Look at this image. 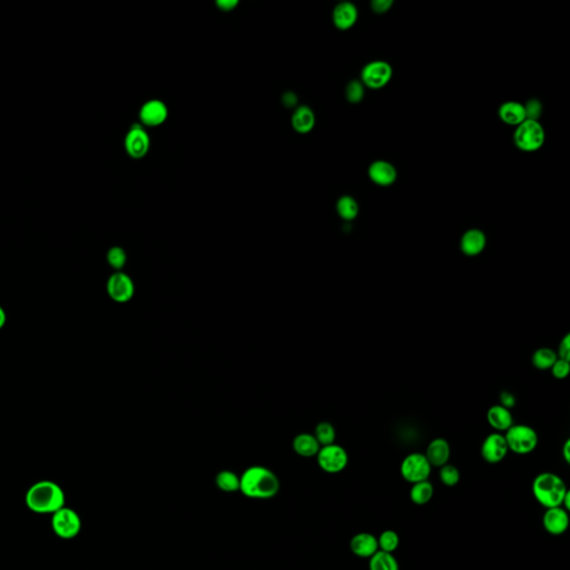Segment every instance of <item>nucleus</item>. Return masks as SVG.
<instances>
[{
    "instance_id": "nucleus-24",
    "label": "nucleus",
    "mask_w": 570,
    "mask_h": 570,
    "mask_svg": "<svg viewBox=\"0 0 570 570\" xmlns=\"http://www.w3.org/2000/svg\"><path fill=\"white\" fill-rule=\"evenodd\" d=\"M434 493V486L430 481H420L417 484L412 485L411 490H410V499L414 504L423 506L431 500Z\"/></svg>"
},
{
    "instance_id": "nucleus-30",
    "label": "nucleus",
    "mask_w": 570,
    "mask_h": 570,
    "mask_svg": "<svg viewBox=\"0 0 570 570\" xmlns=\"http://www.w3.org/2000/svg\"><path fill=\"white\" fill-rule=\"evenodd\" d=\"M400 544L399 535H398L394 530H385L378 538V544H379V550H383L385 553H392L398 549Z\"/></svg>"
},
{
    "instance_id": "nucleus-40",
    "label": "nucleus",
    "mask_w": 570,
    "mask_h": 570,
    "mask_svg": "<svg viewBox=\"0 0 570 570\" xmlns=\"http://www.w3.org/2000/svg\"><path fill=\"white\" fill-rule=\"evenodd\" d=\"M282 103L287 108H292L298 104V96L293 92H287L282 96Z\"/></svg>"
},
{
    "instance_id": "nucleus-37",
    "label": "nucleus",
    "mask_w": 570,
    "mask_h": 570,
    "mask_svg": "<svg viewBox=\"0 0 570 570\" xmlns=\"http://www.w3.org/2000/svg\"><path fill=\"white\" fill-rule=\"evenodd\" d=\"M392 5H394L392 0H374L371 3V8L376 14H383V12H388Z\"/></svg>"
},
{
    "instance_id": "nucleus-31",
    "label": "nucleus",
    "mask_w": 570,
    "mask_h": 570,
    "mask_svg": "<svg viewBox=\"0 0 570 570\" xmlns=\"http://www.w3.org/2000/svg\"><path fill=\"white\" fill-rule=\"evenodd\" d=\"M108 262L110 267H113L117 272H121V269L126 265L128 262V255L125 252L124 249L119 247V246H114L108 252Z\"/></svg>"
},
{
    "instance_id": "nucleus-1",
    "label": "nucleus",
    "mask_w": 570,
    "mask_h": 570,
    "mask_svg": "<svg viewBox=\"0 0 570 570\" xmlns=\"http://www.w3.org/2000/svg\"><path fill=\"white\" fill-rule=\"evenodd\" d=\"M240 491L253 499L273 498L280 490V480L265 467H250L240 477Z\"/></svg>"
},
{
    "instance_id": "nucleus-11",
    "label": "nucleus",
    "mask_w": 570,
    "mask_h": 570,
    "mask_svg": "<svg viewBox=\"0 0 570 570\" xmlns=\"http://www.w3.org/2000/svg\"><path fill=\"white\" fill-rule=\"evenodd\" d=\"M151 139L142 124H134L125 137V150L133 159H142L150 151Z\"/></svg>"
},
{
    "instance_id": "nucleus-16",
    "label": "nucleus",
    "mask_w": 570,
    "mask_h": 570,
    "mask_svg": "<svg viewBox=\"0 0 570 570\" xmlns=\"http://www.w3.org/2000/svg\"><path fill=\"white\" fill-rule=\"evenodd\" d=\"M369 177L376 185L390 186L397 180V171L392 164L385 161H376L369 167Z\"/></svg>"
},
{
    "instance_id": "nucleus-3",
    "label": "nucleus",
    "mask_w": 570,
    "mask_h": 570,
    "mask_svg": "<svg viewBox=\"0 0 570 570\" xmlns=\"http://www.w3.org/2000/svg\"><path fill=\"white\" fill-rule=\"evenodd\" d=\"M531 490L536 500L547 509L562 507L564 496L569 491L562 478L553 472L539 474L533 479Z\"/></svg>"
},
{
    "instance_id": "nucleus-13",
    "label": "nucleus",
    "mask_w": 570,
    "mask_h": 570,
    "mask_svg": "<svg viewBox=\"0 0 570 570\" xmlns=\"http://www.w3.org/2000/svg\"><path fill=\"white\" fill-rule=\"evenodd\" d=\"M168 108L165 103L159 99L146 101L139 110V119L143 126L156 128L167 119Z\"/></svg>"
},
{
    "instance_id": "nucleus-22",
    "label": "nucleus",
    "mask_w": 570,
    "mask_h": 570,
    "mask_svg": "<svg viewBox=\"0 0 570 570\" xmlns=\"http://www.w3.org/2000/svg\"><path fill=\"white\" fill-rule=\"evenodd\" d=\"M499 117L506 124L518 126L526 121L524 105L517 101H507L499 108Z\"/></svg>"
},
{
    "instance_id": "nucleus-25",
    "label": "nucleus",
    "mask_w": 570,
    "mask_h": 570,
    "mask_svg": "<svg viewBox=\"0 0 570 570\" xmlns=\"http://www.w3.org/2000/svg\"><path fill=\"white\" fill-rule=\"evenodd\" d=\"M369 570H399V564L392 553L379 550L371 557Z\"/></svg>"
},
{
    "instance_id": "nucleus-35",
    "label": "nucleus",
    "mask_w": 570,
    "mask_h": 570,
    "mask_svg": "<svg viewBox=\"0 0 570 570\" xmlns=\"http://www.w3.org/2000/svg\"><path fill=\"white\" fill-rule=\"evenodd\" d=\"M551 374L558 380L566 379L570 371V361L569 360L560 359L558 358L557 361L553 363L551 367Z\"/></svg>"
},
{
    "instance_id": "nucleus-27",
    "label": "nucleus",
    "mask_w": 570,
    "mask_h": 570,
    "mask_svg": "<svg viewBox=\"0 0 570 570\" xmlns=\"http://www.w3.org/2000/svg\"><path fill=\"white\" fill-rule=\"evenodd\" d=\"M336 211L345 221H352L359 214V205L354 197L342 196L336 203Z\"/></svg>"
},
{
    "instance_id": "nucleus-6",
    "label": "nucleus",
    "mask_w": 570,
    "mask_h": 570,
    "mask_svg": "<svg viewBox=\"0 0 570 570\" xmlns=\"http://www.w3.org/2000/svg\"><path fill=\"white\" fill-rule=\"evenodd\" d=\"M52 528L59 538H75L76 536L81 533V517L72 508L63 507L52 513Z\"/></svg>"
},
{
    "instance_id": "nucleus-42",
    "label": "nucleus",
    "mask_w": 570,
    "mask_h": 570,
    "mask_svg": "<svg viewBox=\"0 0 570 570\" xmlns=\"http://www.w3.org/2000/svg\"><path fill=\"white\" fill-rule=\"evenodd\" d=\"M7 322V314L3 307H0V330L5 327Z\"/></svg>"
},
{
    "instance_id": "nucleus-41",
    "label": "nucleus",
    "mask_w": 570,
    "mask_h": 570,
    "mask_svg": "<svg viewBox=\"0 0 570 570\" xmlns=\"http://www.w3.org/2000/svg\"><path fill=\"white\" fill-rule=\"evenodd\" d=\"M570 440L566 441L564 442V447H562V457H564V461L566 462H570Z\"/></svg>"
},
{
    "instance_id": "nucleus-7",
    "label": "nucleus",
    "mask_w": 570,
    "mask_h": 570,
    "mask_svg": "<svg viewBox=\"0 0 570 570\" xmlns=\"http://www.w3.org/2000/svg\"><path fill=\"white\" fill-rule=\"evenodd\" d=\"M432 467L429 463L425 454L414 452L403 459L400 467L401 476L410 484H417L420 481L428 480L431 475Z\"/></svg>"
},
{
    "instance_id": "nucleus-29",
    "label": "nucleus",
    "mask_w": 570,
    "mask_h": 570,
    "mask_svg": "<svg viewBox=\"0 0 570 570\" xmlns=\"http://www.w3.org/2000/svg\"><path fill=\"white\" fill-rule=\"evenodd\" d=\"M314 437L320 443V446H329V445H332L336 441V429L330 423L323 421V423H318V426L316 427Z\"/></svg>"
},
{
    "instance_id": "nucleus-33",
    "label": "nucleus",
    "mask_w": 570,
    "mask_h": 570,
    "mask_svg": "<svg viewBox=\"0 0 570 570\" xmlns=\"http://www.w3.org/2000/svg\"><path fill=\"white\" fill-rule=\"evenodd\" d=\"M345 96H347V101L352 104L360 103L365 97V86L361 81H356V79L351 81L345 90Z\"/></svg>"
},
{
    "instance_id": "nucleus-8",
    "label": "nucleus",
    "mask_w": 570,
    "mask_h": 570,
    "mask_svg": "<svg viewBox=\"0 0 570 570\" xmlns=\"http://www.w3.org/2000/svg\"><path fill=\"white\" fill-rule=\"evenodd\" d=\"M318 466L327 474H339L347 468L349 455L343 447L332 443L321 447L316 455Z\"/></svg>"
},
{
    "instance_id": "nucleus-34",
    "label": "nucleus",
    "mask_w": 570,
    "mask_h": 570,
    "mask_svg": "<svg viewBox=\"0 0 570 570\" xmlns=\"http://www.w3.org/2000/svg\"><path fill=\"white\" fill-rule=\"evenodd\" d=\"M525 113H526V119L530 121H537L538 122L539 117L542 113V105L538 99H530L524 105Z\"/></svg>"
},
{
    "instance_id": "nucleus-17",
    "label": "nucleus",
    "mask_w": 570,
    "mask_h": 570,
    "mask_svg": "<svg viewBox=\"0 0 570 570\" xmlns=\"http://www.w3.org/2000/svg\"><path fill=\"white\" fill-rule=\"evenodd\" d=\"M486 245V235L481 230H468L460 240L461 252L467 256H477L481 254L484 252Z\"/></svg>"
},
{
    "instance_id": "nucleus-20",
    "label": "nucleus",
    "mask_w": 570,
    "mask_h": 570,
    "mask_svg": "<svg viewBox=\"0 0 570 570\" xmlns=\"http://www.w3.org/2000/svg\"><path fill=\"white\" fill-rule=\"evenodd\" d=\"M487 421L497 432H506L513 425V417L509 409L501 405L490 407L487 411Z\"/></svg>"
},
{
    "instance_id": "nucleus-21",
    "label": "nucleus",
    "mask_w": 570,
    "mask_h": 570,
    "mask_svg": "<svg viewBox=\"0 0 570 570\" xmlns=\"http://www.w3.org/2000/svg\"><path fill=\"white\" fill-rule=\"evenodd\" d=\"M291 123L298 134L310 133L316 125V115L309 106H298L293 113Z\"/></svg>"
},
{
    "instance_id": "nucleus-15",
    "label": "nucleus",
    "mask_w": 570,
    "mask_h": 570,
    "mask_svg": "<svg viewBox=\"0 0 570 570\" xmlns=\"http://www.w3.org/2000/svg\"><path fill=\"white\" fill-rule=\"evenodd\" d=\"M350 548L356 556L371 558L376 551H379L378 538L370 533H356L351 539Z\"/></svg>"
},
{
    "instance_id": "nucleus-19",
    "label": "nucleus",
    "mask_w": 570,
    "mask_h": 570,
    "mask_svg": "<svg viewBox=\"0 0 570 570\" xmlns=\"http://www.w3.org/2000/svg\"><path fill=\"white\" fill-rule=\"evenodd\" d=\"M358 16L359 12L354 3L343 1L333 10V23L340 30H347L354 26V23L358 21Z\"/></svg>"
},
{
    "instance_id": "nucleus-28",
    "label": "nucleus",
    "mask_w": 570,
    "mask_h": 570,
    "mask_svg": "<svg viewBox=\"0 0 570 570\" xmlns=\"http://www.w3.org/2000/svg\"><path fill=\"white\" fill-rule=\"evenodd\" d=\"M216 486L224 492H235L240 490V477L233 471L224 470L216 476Z\"/></svg>"
},
{
    "instance_id": "nucleus-39",
    "label": "nucleus",
    "mask_w": 570,
    "mask_h": 570,
    "mask_svg": "<svg viewBox=\"0 0 570 570\" xmlns=\"http://www.w3.org/2000/svg\"><path fill=\"white\" fill-rule=\"evenodd\" d=\"M238 0H217L216 6L218 7L222 12H232L238 7Z\"/></svg>"
},
{
    "instance_id": "nucleus-2",
    "label": "nucleus",
    "mask_w": 570,
    "mask_h": 570,
    "mask_svg": "<svg viewBox=\"0 0 570 570\" xmlns=\"http://www.w3.org/2000/svg\"><path fill=\"white\" fill-rule=\"evenodd\" d=\"M27 507L36 513H54L65 507V492L54 481L41 480L27 490Z\"/></svg>"
},
{
    "instance_id": "nucleus-5",
    "label": "nucleus",
    "mask_w": 570,
    "mask_h": 570,
    "mask_svg": "<svg viewBox=\"0 0 570 570\" xmlns=\"http://www.w3.org/2000/svg\"><path fill=\"white\" fill-rule=\"evenodd\" d=\"M544 130L540 123L526 119L517 126L513 142L521 151L536 152L544 145Z\"/></svg>"
},
{
    "instance_id": "nucleus-14",
    "label": "nucleus",
    "mask_w": 570,
    "mask_h": 570,
    "mask_svg": "<svg viewBox=\"0 0 570 570\" xmlns=\"http://www.w3.org/2000/svg\"><path fill=\"white\" fill-rule=\"evenodd\" d=\"M542 525L548 533L560 536L566 533L569 527V516L568 511L562 507L548 508L542 518Z\"/></svg>"
},
{
    "instance_id": "nucleus-9",
    "label": "nucleus",
    "mask_w": 570,
    "mask_h": 570,
    "mask_svg": "<svg viewBox=\"0 0 570 570\" xmlns=\"http://www.w3.org/2000/svg\"><path fill=\"white\" fill-rule=\"evenodd\" d=\"M392 79V67L383 61H371L362 70V84L371 90H380Z\"/></svg>"
},
{
    "instance_id": "nucleus-23",
    "label": "nucleus",
    "mask_w": 570,
    "mask_h": 570,
    "mask_svg": "<svg viewBox=\"0 0 570 570\" xmlns=\"http://www.w3.org/2000/svg\"><path fill=\"white\" fill-rule=\"evenodd\" d=\"M293 449L298 456L303 458L316 457L321 446L314 434H300L293 440Z\"/></svg>"
},
{
    "instance_id": "nucleus-32",
    "label": "nucleus",
    "mask_w": 570,
    "mask_h": 570,
    "mask_svg": "<svg viewBox=\"0 0 570 570\" xmlns=\"http://www.w3.org/2000/svg\"><path fill=\"white\" fill-rule=\"evenodd\" d=\"M439 477H440L441 482L445 486L455 487L460 481V471L458 470L457 467L447 463L445 466L441 467Z\"/></svg>"
},
{
    "instance_id": "nucleus-38",
    "label": "nucleus",
    "mask_w": 570,
    "mask_h": 570,
    "mask_svg": "<svg viewBox=\"0 0 570 570\" xmlns=\"http://www.w3.org/2000/svg\"><path fill=\"white\" fill-rule=\"evenodd\" d=\"M516 403H517V400H516L515 396H513L510 391H502L500 394V405L505 408L507 409H511L515 407Z\"/></svg>"
},
{
    "instance_id": "nucleus-26",
    "label": "nucleus",
    "mask_w": 570,
    "mask_h": 570,
    "mask_svg": "<svg viewBox=\"0 0 570 570\" xmlns=\"http://www.w3.org/2000/svg\"><path fill=\"white\" fill-rule=\"evenodd\" d=\"M557 359H558V356H557L556 351H553L550 347L537 349L531 356L533 367L538 370H550Z\"/></svg>"
},
{
    "instance_id": "nucleus-36",
    "label": "nucleus",
    "mask_w": 570,
    "mask_h": 570,
    "mask_svg": "<svg viewBox=\"0 0 570 570\" xmlns=\"http://www.w3.org/2000/svg\"><path fill=\"white\" fill-rule=\"evenodd\" d=\"M556 354L560 359L569 360L570 361V334H566L562 338V341L559 343Z\"/></svg>"
},
{
    "instance_id": "nucleus-18",
    "label": "nucleus",
    "mask_w": 570,
    "mask_h": 570,
    "mask_svg": "<svg viewBox=\"0 0 570 570\" xmlns=\"http://www.w3.org/2000/svg\"><path fill=\"white\" fill-rule=\"evenodd\" d=\"M450 455H451L450 445L443 438L434 439L431 442L429 443L426 454H425L431 467H439V468L448 463Z\"/></svg>"
},
{
    "instance_id": "nucleus-12",
    "label": "nucleus",
    "mask_w": 570,
    "mask_h": 570,
    "mask_svg": "<svg viewBox=\"0 0 570 570\" xmlns=\"http://www.w3.org/2000/svg\"><path fill=\"white\" fill-rule=\"evenodd\" d=\"M508 451L509 449L507 446L506 439L500 432L488 434L481 445V456L488 463L500 462L508 455Z\"/></svg>"
},
{
    "instance_id": "nucleus-4",
    "label": "nucleus",
    "mask_w": 570,
    "mask_h": 570,
    "mask_svg": "<svg viewBox=\"0 0 570 570\" xmlns=\"http://www.w3.org/2000/svg\"><path fill=\"white\" fill-rule=\"evenodd\" d=\"M509 451L517 455H528L538 446V434L527 425H515L504 434Z\"/></svg>"
},
{
    "instance_id": "nucleus-10",
    "label": "nucleus",
    "mask_w": 570,
    "mask_h": 570,
    "mask_svg": "<svg viewBox=\"0 0 570 570\" xmlns=\"http://www.w3.org/2000/svg\"><path fill=\"white\" fill-rule=\"evenodd\" d=\"M106 289L110 298L117 303H128L135 294L133 280L124 272H115L110 275Z\"/></svg>"
}]
</instances>
